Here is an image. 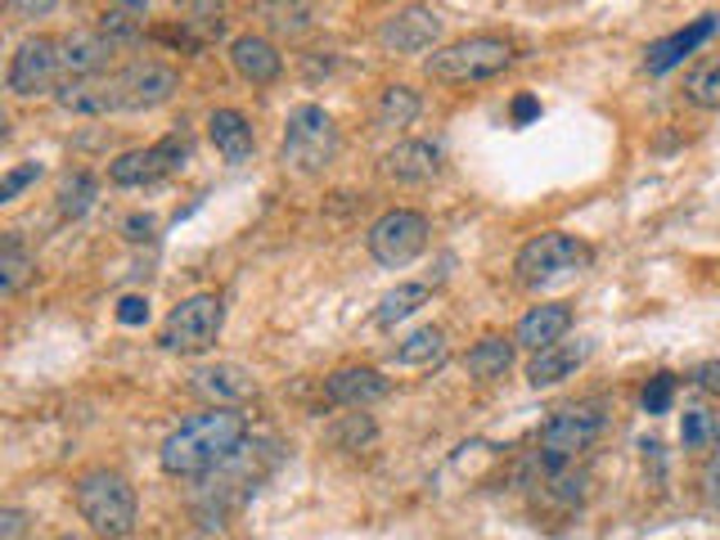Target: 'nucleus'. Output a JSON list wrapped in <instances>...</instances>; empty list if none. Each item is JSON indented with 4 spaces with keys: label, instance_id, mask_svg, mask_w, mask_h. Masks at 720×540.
I'll return each mask as SVG.
<instances>
[{
    "label": "nucleus",
    "instance_id": "72a5a7b5",
    "mask_svg": "<svg viewBox=\"0 0 720 540\" xmlns=\"http://www.w3.org/2000/svg\"><path fill=\"white\" fill-rule=\"evenodd\" d=\"M41 172H45L41 162H19V168H10V172H6V181H0V203H14V198L28 190V185H36V181H41Z\"/></svg>",
    "mask_w": 720,
    "mask_h": 540
},
{
    "label": "nucleus",
    "instance_id": "6e6552de",
    "mask_svg": "<svg viewBox=\"0 0 720 540\" xmlns=\"http://www.w3.org/2000/svg\"><path fill=\"white\" fill-rule=\"evenodd\" d=\"M221 324H226V302H221L216 293H194L181 306H172L158 343L172 356H198L221 338Z\"/></svg>",
    "mask_w": 720,
    "mask_h": 540
},
{
    "label": "nucleus",
    "instance_id": "4c0bfd02",
    "mask_svg": "<svg viewBox=\"0 0 720 540\" xmlns=\"http://www.w3.org/2000/svg\"><path fill=\"white\" fill-rule=\"evenodd\" d=\"M689 378H694V388H702V392H720V360H707V365H698Z\"/></svg>",
    "mask_w": 720,
    "mask_h": 540
},
{
    "label": "nucleus",
    "instance_id": "e433bc0d",
    "mask_svg": "<svg viewBox=\"0 0 720 540\" xmlns=\"http://www.w3.org/2000/svg\"><path fill=\"white\" fill-rule=\"evenodd\" d=\"M118 320H122V324H144V320H149V298L127 293V298L118 302Z\"/></svg>",
    "mask_w": 720,
    "mask_h": 540
},
{
    "label": "nucleus",
    "instance_id": "5701e85b",
    "mask_svg": "<svg viewBox=\"0 0 720 540\" xmlns=\"http://www.w3.org/2000/svg\"><path fill=\"white\" fill-rule=\"evenodd\" d=\"M257 14L275 36H302L315 23V0H257Z\"/></svg>",
    "mask_w": 720,
    "mask_h": 540
},
{
    "label": "nucleus",
    "instance_id": "6ab92c4d",
    "mask_svg": "<svg viewBox=\"0 0 720 540\" xmlns=\"http://www.w3.org/2000/svg\"><path fill=\"white\" fill-rule=\"evenodd\" d=\"M590 360V343L577 338V343H549L540 352H531L527 360V384L531 388H554V384H563V378H572L581 365Z\"/></svg>",
    "mask_w": 720,
    "mask_h": 540
},
{
    "label": "nucleus",
    "instance_id": "7ed1b4c3",
    "mask_svg": "<svg viewBox=\"0 0 720 540\" xmlns=\"http://www.w3.org/2000/svg\"><path fill=\"white\" fill-rule=\"evenodd\" d=\"M603 428H608V406L603 401H577V406L554 410L549 423L540 428V442H536V468H540V477L577 464V455L599 442Z\"/></svg>",
    "mask_w": 720,
    "mask_h": 540
},
{
    "label": "nucleus",
    "instance_id": "39448f33",
    "mask_svg": "<svg viewBox=\"0 0 720 540\" xmlns=\"http://www.w3.org/2000/svg\"><path fill=\"white\" fill-rule=\"evenodd\" d=\"M190 158H194V136H190V127L181 122V127H172L168 136H162L158 144L118 153L114 162H108V181L122 185V190H144V185H158V181H168V176L185 172Z\"/></svg>",
    "mask_w": 720,
    "mask_h": 540
},
{
    "label": "nucleus",
    "instance_id": "cd10ccee",
    "mask_svg": "<svg viewBox=\"0 0 720 540\" xmlns=\"http://www.w3.org/2000/svg\"><path fill=\"white\" fill-rule=\"evenodd\" d=\"M428 298H432V289H428V284H397L393 293H387V298L378 302L374 324H378V330H397L401 320H410L419 306H428Z\"/></svg>",
    "mask_w": 720,
    "mask_h": 540
},
{
    "label": "nucleus",
    "instance_id": "37998d69",
    "mask_svg": "<svg viewBox=\"0 0 720 540\" xmlns=\"http://www.w3.org/2000/svg\"><path fill=\"white\" fill-rule=\"evenodd\" d=\"M122 6H136V10H140V6H144V0H122Z\"/></svg>",
    "mask_w": 720,
    "mask_h": 540
},
{
    "label": "nucleus",
    "instance_id": "f704fd0d",
    "mask_svg": "<svg viewBox=\"0 0 720 540\" xmlns=\"http://www.w3.org/2000/svg\"><path fill=\"white\" fill-rule=\"evenodd\" d=\"M698 486H702V500H707L711 509H720V451H711V455L702 460Z\"/></svg>",
    "mask_w": 720,
    "mask_h": 540
},
{
    "label": "nucleus",
    "instance_id": "412c9836",
    "mask_svg": "<svg viewBox=\"0 0 720 540\" xmlns=\"http://www.w3.org/2000/svg\"><path fill=\"white\" fill-rule=\"evenodd\" d=\"M230 64H235V73L248 86H270L275 77H280V68H284L280 50H275L266 36H252V32L230 41Z\"/></svg>",
    "mask_w": 720,
    "mask_h": 540
},
{
    "label": "nucleus",
    "instance_id": "f03ea898",
    "mask_svg": "<svg viewBox=\"0 0 720 540\" xmlns=\"http://www.w3.org/2000/svg\"><path fill=\"white\" fill-rule=\"evenodd\" d=\"M73 505L82 514V522L99 536V540H127L136 531L140 518V500H136V486L114 473V468H90L77 477L73 486Z\"/></svg>",
    "mask_w": 720,
    "mask_h": 540
},
{
    "label": "nucleus",
    "instance_id": "a878e982",
    "mask_svg": "<svg viewBox=\"0 0 720 540\" xmlns=\"http://www.w3.org/2000/svg\"><path fill=\"white\" fill-rule=\"evenodd\" d=\"M419 108H423L419 90H410V86H387V90L378 95L374 122H378L383 131H401V127H410V122L419 118Z\"/></svg>",
    "mask_w": 720,
    "mask_h": 540
},
{
    "label": "nucleus",
    "instance_id": "f3484780",
    "mask_svg": "<svg viewBox=\"0 0 720 540\" xmlns=\"http://www.w3.org/2000/svg\"><path fill=\"white\" fill-rule=\"evenodd\" d=\"M720 28V19L716 14H702V19H694L689 28H680V32H671V36H662V41H653L648 50H644V68L653 73V77H662V73H671L676 64H685L689 54L702 45V41H711V32Z\"/></svg>",
    "mask_w": 720,
    "mask_h": 540
},
{
    "label": "nucleus",
    "instance_id": "9d476101",
    "mask_svg": "<svg viewBox=\"0 0 720 540\" xmlns=\"http://www.w3.org/2000/svg\"><path fill=\"white\" fill-rule=\"evenodd\" d=\"M64 82V68H60V41L50 36H28L14 54H10V68H6V86L14 99H32V95H45Z\"/></svg>",
    "mask_w": 720,
    "mask_h": 540
},
{
    "label": "nucleus",
    "instance_id": "58836bf2",
    "mask_svg": "<svg viewBox=\"0 0 720 540\" xmlns=\"http://www.w3.org/2000/svg\"><path fill=\"white\" fill-rule=\"evenodd\" d=\"M153 230H158V222L153 216H144V212H136V216H127V239H153Z\"/></svg>",
    "mask_w": 720,
    "mask_h": 540
},
{
    "label": "nucleus",
    "instance_id": "f257e3e1",
    "mask_svg": "<svg viewBox=\"0 0 720 540\" xmlns=\"http://www.w3.org/2000/svg\"><path fill=\"white\" fill-rule=\"evenodd\" d=\"M244 442H248V414L239 406H207L162 442L158 464L172 477H207L216 468H226L244 451Z\"/></svg>",
    "mask_w": 720,
    "mask_h": 540
},
{
    "label": "nucleus",
    "instance_id": "79ce46f5",
    "mask_svg": "<svg viewBox=\"0 0 720 540\" xmlns=\"http://www.w3.org/2000/svg\"><path fill=\"white\" fill-rule=\"evenodd\" d=\"M60 0H14V10L19 14H32V19H41V14H50Z\"/></svg>",
    "mask_w": 720,
    "mask_h": 540
},
{
    "label": "nucleus",
    "instance_id": "473e14b6",
    "mask_svg": "<svg viewBox=\"0 0 720 540\" xmlns=\"http://www.w3.org/2000/svg\"><path fill=\"white\" fill-rule=\"evenodd\" d=\"M676 401V374H653L644 388V414H667Z\"/></svg>",
    "mask_w": 720,
    "mask_h": 540
},
{
    "label": "nucleus",
    "instance_id": "20e7f679",
    "mask_svg": "<svg viewBox=\"0 0 720 540\" xmlns=\"http://www.w3.org/2000/svg\"><path fill=\"white\" fill-rule=\"evenodd\" d=\"M509 64H514V45L505 36L477 32V36L451 41V45H437L428 60H423V73L432 82H447V86H469V82L501 77Z\"/></svg>",
    "mask_w": 720,
    "mask_h": 540
},
{
    "label": "nucleus",
    "instance_id": "7c9ffc66",
    "mask_svg": "<svg viewBox=\"0 0 720 540\" xmlns=\"http://www.w3.org/2000/svg\"><path fill=\"white\" fill-rule=\"evenodd\" d=\"M374 419L365 414V410H352V414H343L338 423H329L324 428V442L334 446V451H361V446H369L374 442Z\"/></svg>",
    "mask_w": 720,
    "mask_h": 540
},
{
    "label": "nucleus",
    "instance_id": "2f4dec72",
    "mask_svg": "<svg viewBox=\"0 0 720 540\" xmlns=\"http://www.w3.org/2000/svg\"><path fill=\"white\" fill-rule=\"evenodd\" d=\"M685 99L694 108H720V54H711V60H702V64L689 68Z\"/></svg>",
    "mask_w": 720,
    "mask_h": 540
},
{
    "label": "nucleus",
    "instance_id": "9b49d317",
    "mask_svg": "<svg viewBox=\"0 0 720 540\" xmlns=\"http://www.w3.org/2000/svg\"><path fill=\"white\" fill-rule=\"evenodd\" d=\"M181 90V73L158 64V60H136L118 73V108L122 114H153Z\"/></svg>",
    "mask_w": 720,
    "mask_h": 540
},
{
    "label": "nucleus",
    "instance_id": "393cba45",
    "mask_svg": "<svg viewBox=\"0 0 720 540\" xmlns=\"http://www.w3.org/2000/svg\"><path fill=\"white\" fill-rule=\"evenodd\" d=\"M469 374L477 378V384H495V378H505L509 374V365H514V343L509 338H482V343H473L469 347Z\"/></svg>",
    "mask_w": 720,
    "mask_h": 540
},
{
    "label": "nucleus",
    "instance_id": "b1692460",
    "mask_svg": "<svg viewBox=\"0 0 720 540\" xmlns=\"http://www.w3.org/2000/svg\"><path fill=\"white\" fill-rule=\"evenodd\" d=\"M393 360L406 365V369L441 365V360H447V334H441L437 324H423V330H415L410 338H401V343L393 347Z\"/></svg>",
    "mask_w": 720,
    "mask_h": 540
},
{
    "label": "nucleus",
    "instance_id": "c85d7f7f",
    "mask_svg": "<svg viewBox=\"0 0 720 540\" xmlns=\"http://www.w3.org/2000/svg\"><path fill=\"white\" fill-rule=\"evenodd\" d=\"M680 446H685L689 455H711V451H720V419H716L711 410H702V406L685 410V414H680Z\"/></svg>",
    "mask_w": 720,
    "mask_h": 540
},
{
    "label": "nucleus",
    "instance_id": "2eb2a0df",
    "mask_svg": "<svg viewBox=\"0 0 720 540\" xmlns=\"http://www.w3.org/2000/svg\"><path fill=\"white\" fill-rule=\"evenodd\" d=\"M383 176L397 185H428L441 176V144L432 140H401L383 153Z\"/></svg>",
    "mask_w": 720,
    "mask_h": 540
},
{
    "label": "nucleus",
    "instance_id": "c9c22d12",
    "mask_svg": "<svg viewBox=\"0 0 720 540\" xmlns=\"http://www.w3.org/2000/svg\"><path fill=\"white\" fill-rule=\"evenodd\" d=\"M99 32H104V36H114L118 45H131V41L140 36V28H136V23L127 19V14H104V23H99Z\"/></svg>",
    "mask_w": 720,
    "mask_h": 540
},
{
    "label": "nucleus",
    "instance_id": "a19ab883",
    "mask_svg": "<svg viewBox=\"0 0 720 540\" xmlns=\"http://www.w3.org/2000/svg\"><path fill=\"white\" fill-rule=\"evenodd\" d=\"M0 531H6V540H19L23 536V514L19 509H6V514H0Z\"/></svg>",
    "mask_w": 720,
    "mask_h": 540
},
{
    "label": "nucleus",
    "instance_id": "ea45409f",
    "mask_svg": "<svg viewBox=\"0 0 720 540\" xmlns=\"http://www.w3.org/2000/svg\"><path fill=\"white\" fill-rule=\"evenodd\" d=\"M536 114H540L536 95H518V99H514V122H518V127H527V122H531Z\"/></svg>",
    "mask_w": 720,
    "mask_h": 540
},
{
    "label": "nucleus",
    "instance_id": "423d86ee",
    "mask_svg": "<svg viewBox=\"0 0 720 540\" xmlns=\"http://www.w3.org/2000/svg\"><path fill=\"white\" fill-rule=\"evenodd\" d=\"M284 168L298 176H320L329 162L338 158V127L320 104H298L284 122V144H280Z\"/></svg>",
    "mask_w": 720,
    "mask_h": 540
},
{
    "label": "nucleus",
    "instance_id": "a211bd4d",
    "mask_svg": "<svg viewBox=\"0 0 720 540\" xmlns=\"http://www.w3.org/2000/svg\"><path fill=\"white\" fill-rule=\"evenodd\" d=\"M122 45L104 32H73L60 41V68L64 77H104L108 60H114Z\"/></svg>",
    "mask_w": 720,
    "mask_h": 540
},
{
    "label": "nucleus",
    "instance_id": "aec40b11",
    "mask_svg": "<svg viewBox=\"0 0 720 540\" xmlns=\"http://www.w3.org/2000/svg\"><path fill=\"white\" fill-rule=\"evenodd\" d=\"M568 330H572V311H568L563 302H540V306H531V311L518 320L514 343L527 347V352H540V347H549V343H563Z\"/></svg>",
    "mask_w": 720,
    "mask_h": 540
},
{
    "label": "nucleus",
    "instance_id": "f8f14e48",
    "mask_svg": "<svg viewBox=\"0 0 720 540\" xmlns=\"http://www.w3.org/2000/svg\"><path fill=\"white\" fill-rule=\"evenodd\" d=\"M437 41H441V14L428 6H410L378 28V45L387 54H423Z\"/></svg>",
    "mask_w": 720,
    "mask_h": 540
},
{
    "label": "nucleus",
    "instance_id": "ddd939ff",
    "mask_svg": "<svg viewBox=\"0 0 720 540\" xmlns=\"http://www.w3.org/2000/svg\"><path fill=\"white\" fill-rule=\"evenodd\" d=\"M54 104L73 118H108L118 108V77H64L54 86Z\"/></svg>",
    "mask_w": 720,
    "mask_h": 540
},
{
    "label": "nucleus",
    "instance_id": "c756f323",
    "mask_svg": "<svg viewBox=\"0 0 720 540\" xmlns=\"http://www.w3.org/2000/svg\"><path fill=\"white\" fill-rule=\"evenodd\" d=\"M32 276V252L23 248V239L10 230L6 239H0V293L14 298L23 289V280Z\"/></svg>",
    "mask_w": 720,
    "mask_h": 540
},
{
    "label": "nucleus",
    "instance_id": "bb28decb",
    "mask_svg": "<svg viewBox=\"0 0 720 540\" xmlns=\"http://www.w3.org/2000/svg\"><path fill=\"white\" fill-rule=\"evenodd\" d=\"M99 198V181L90 172H68L60 181V194H54V207H60V222H82V216L95 207Z\"/></svg>",
    "mask_w": 720,
    "mask_h": 540
},
{
    "label": "nucleus",
    "instance_id": "4468645a",
    "mask_svg": "<svg viewBox=\"0 0 720 540\" xmlns=\"http://www.w3.org/2000/svg\"><path fill=\"white\" fill-rule=\"evenodd\" d=\"M387 392H393V384H387V378L378 369H369V365H347V369H334L324 378V401L343 406V410H369Z\"/></svg>",
    "mask_w": 720,
    "mask_h": 540
},
{
    "label": "nucleus",
    "instance_id": "1a4fd4ad",
    "mask_svg": "<svg viewBox=\"0 0 720 540\" xmlns=\"http://www.w3.org/2000/svg\"><path fill=\"white\" fill-rule=\"evenodd\" d=\"M428 248V216L415 207H393L369 226V257L378 266H410Z\"/></svg>",
    "mask_w": 720,
    "mask_h": 540
},
{
    "label": "nucleus",
    "instance_id": "0eeeda50",
    "mask_svg": "<svg viewBox=\"0 0 720 540\" xmlns=\"http://www.w3.org/2000/svg\"><path fill=\"white\" fill-rule=\"evenodd\" d=\"M590 261V248L563 230H545L536 239L523 244L518 261H514V276L523 289H545V284H559L568 276H577V270Z\"/></svg>",
    "mask_w": 720,
    "mask_h": 540
},
{
    "label": "nucleus",
    "instance_id": "4be33fe9",
    "mask_svg": "<svg viewBox=\"0 0 720 540\" xmlns=\"http://www.w3.org/2000/svg\"><path fill=\"white\" fill-rule=\"evenodd\" d=\"M207 136L216 144V153L226 162H248L257 153V136L248 127V118L239 114V108H216V114L207 118Z\"/></svg>",
    "mask_w": 720,
    "mask_h": 540
},
{
    "label": "nucleus",
    "instance_id": "dca6fc26",
    "mask_svg": "<svg viewBox=\"0 0 720 540\" xmlns=\"http://www.w3.org/2000/svg\"><path fill=\"white\" fill-rule=\"evenodd\" d=\"M190 388L207 401V406H239L257 392L252 384V374L244 365H230V360H221V365H203L190 374Z\"/></svg>",
    "mask_w": 720,
    "mask_h": 540
}]
</instances>
